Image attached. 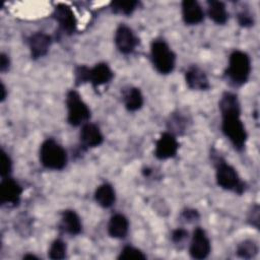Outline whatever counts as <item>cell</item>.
<instances>
[{
  "instance_id": "d4e9b609",
  "label": "cell",
  "mask_w": 260,
  "mask_h": 260,
  "mask_svg": "<svg viewBox=\"0 0 260 260\" xmlns=\"http://www.w3.org/2000/svg\"><path fill=\"white\" fill-rule=\"evenodd\" d=\"M146 256L137 248L132 246H125L120 255L118 256V259H145Z\"/></svg>"
},
{
  "instance_id": "30bf717a",
  "label": "cell",
  "mask_w": 260,
  "mask_h": 260,
  "mask_svg": "<svg viewBox=\"0 0 260 260\" xmlns=\"http://www.w3.org/2000/svg\"><path fill=\"white\" fill-rule=\"evenodd\" d=\"M179 143L174 134L165 132L160 135L155 143L154 155L158 159H168L177 154Z\"/></svg>"
},
{
  "instance_id": "603a6c76",
  "label": "cell",
  "mask_w": 260,
  "mask_h": 260,
  "mask_svg": "<svg viewBox=\"0 0 260 260\" xmlns=\"http://www.w3.org/2000/svg\"><path fill=\"white\" fill-rule=\"evenodd\" d=\"M139 5L138 1H115L111 3L112 10L115 13H121L125 15H130L136 7Z\"/></svg>"
},
{
  "instance_id": "7402d4cb",
  "label": "cell",
  "mask_w": 260,
  "mask_h": 260,
  "mask_svg": "<svg viewBox=\"0 0 260 260\" xmlns=\"http://www.w3.org/2000/svg\"><path fill=\"white\" fill-rule=\"evenodd\" d=\"M257 252H258V247L251 240H246L242 242L237 248L238 256L244 259L253 258L257 254Z\"/></svg>"
},
{
  "instance_id": "f1b7e54d",
  "label": "cell",
  "mask_w": 260,
  "mask_h": 260,
  "mask_svg": "<svg viewBox=\"0 0 260 260\" xmlns=\"http://www.w3.org/2000/svg\"><path fill=\"white\" fill-rule=\"evenodd\" d=\"M188 237V232L184 229H177L172 234V240L175 243H181Z\"/></svg>"
},
{
  "instance_id": "4dcf8cb0",
  "label": "cell",
  "mask_w": 260,
  "mask_h": 260,
  "mask_svg": "<svg viewBox=\"0 0 260 260\" xmlns=\"http://www.w3.org/2000/svg\"><path fill=\"white\" fill-rule=\"evenodd\" d=\"M1 99H0V101L1 102H3L4 100H5V98H6V88H5V86H4V84L1 82Z\"/></svg>"
},
{
  "instance_id": "7c38bea8",
  "label": "cell",
  "mask_w": 260,
  "mask_h": 260,
  "mask_svg": "<svg viewBox=\"0 0 260 260\" xmlns=\"http://www.w3.org/2000/svg\"><path fill=\"white\" fill-rule=\"evenodd\" d=\"M53 16L59 23L61 29L67 35H71L76 29V18L73 10L66 4H58L53 12Z\"/></svg>"
},
{
  "instance_id": "ac0fdd59",
  "label": "cell",
  "mask_w": 260,
  "mask_h": 260,
  "mask_svg": "<svg viewBox=\"0 0 260 260\" xmlns=\"http://www.w3.org/2000/svg\"><path fill=\"white\" fill-rule=\"evenodd\" d=\"M61 229L70 235H78L82 230L79 216L74 210H64L61 215Z\"/></svg>"
},
{
  "instance_id": "6da1fadb",
  "label": "cell",
  "mask_w": 260,
  "mask_h": 260,
  "mask_svg": "<svg viewBox=\"0 0 260 260\" xmlns=\"http://www.w3.org/2000/svg\"><path fill=\"white\" fill-rule=\"evenodd\" d=\"M222 122L221 129L223 134L229 138L234 147L242 150L247 141V132L240 118L241 109L237 95L225 93L219 101Z\"/></svg>"
},
{
  "instance_id": "9c48e42d",
  "label": "cell",
  "mask_w": 260,
  "mask_h": 260,
  "mask_svg": "<svg viewBox=\"0 0 260 260\" xmlns=\"http://www.w3.org/2000/svg\"><path fill=\"white\" fill-rule=\"evenodd\" d=\"M115 44L121 53L130 54L135 50L138 40L129 26L121 24L118 26L115 34Z\"/></svg>"
},
{
  "instance_id": "3957f363",
  "label": "cell",
  "mask_w": 260,
  "mask_h": 260,
  "mask_svg": "<svg viewBox=\"0 0 260 260\" xmlns=\"http://www.w3.org/2000/svg\"><path fill=\"white\" fill-rule=\"evenodd\" d=\"M40 160L42 165L51 170H62L67 162L65 149L54 139H46L40 148Z\"/></svg>"
},
{
  "instance_id": "484cf974",
  "label": "cell",
  "mask_w": 260,
  "mask_h": 260,
  "mask_svg": "<svg viewBox=\"0 0 260 260\" xmlns=\"http://www.w3.org/2000/svg\"><path fill=\"white\" fill-rule=\"evenodd\" d=\"M12 170V161L9 157V155L2 149L1 150V177L6 178L10 174Z\"/></svg>"
},
{
  "instance_id": "4316f807",
  "label": "cell",
  "mask_w": 260,
  "mask_h": 260,
  "mask_svg": "<svg viewBox=\"0 0 260 260\" xmlns=\"http://www.w3.org/2000/svg\"><path fill=\"white\" fill-rule=\"evenodd\" d=\"M238 22L241 26L247 27L253 25V18L252 16L247 12H241L238 14Z\"/></svg>"
},
{
  "instance_id": "4fadbf2b",
  "label": "cell",
  "mask_w": 260,
  "mask_h": 260,
  "mask_svg": "<svg viewBox=\"0 0 260 260\" xmlns=\"http://www.w3.org/2000/svg\"><path fill=\"white\" fill-rule=\"evenodd\" d=\"M52 39L45 32H35L28 38V47L32 59L45 56L51 46Z\"/></svg>"
},
{
  "instance_id": "5bb4252c",
  "label": "cell",
  "mask_w": 260,
  "mask_h": 260,
  "mask_svg": "<svg viewBox=\"0 0 260 260\" xmlns=\"http://www.w3.org/2000/svg\"><path fill=\"white\" fill-rule=\"evenodd\" d=\"M104 137L100 128L91 123H85L80 130V142L86 148H92L103 143Z\"/></svg>"
},
{
  "instance_id": "8992f818",
  "label": "cell",
  "mask_w": 260,
  "mask_h": 260,
  "mask_svg": "<svg viewBox=\"0 0 260 260\" xmlns=\"http://www.w3.org/2000/svg\"><path fill=\"white\" fill-rule=\"evenodd\" d=\"M66 105L68 110L67 120L70 125H83L90 118V111L77 91L70 90L67 93Z\"/></svg>"
},
{
  "instance_id": "9a60e30c",
  "label": "cell",
  "mask_w": 260,
  "mask_h": 260,
  "mask_svg": "<svg viewBox=\"0 0 260 260\" xmlns=\"http://www.w3.org/2000/svg\"><path fill=\"white\" fill-rule=\"evenodd\" d=\"M187 85L194 90H206L209 88V80L203 70L197 66H191L185 72Z\"/></svg>"
},
{
  "instance_id": "5b68a950",
  "label": "cell",
  "mask_w": 260,
  "mask_h": 260,
  "mask_svg": "<svg viewBox=\"0 0 260 260\" xmlns=\"http://www.w3.org/2000/svg\"><path fill=\"white\" fill-rule=\"evenodd\" d=\"M150 55L153 66L159 73L169 74L174 70L176 55L165 41H153L150 47Z\"/></svg>"
},
{
  "instance_id": "ffe728a7",
  "label": "cell",
  "mask_w": 260,
  "mask_h": 260,
  "mask_svg": "<svg viewBox=\"0 0 260 260\" xmlns=\"http://www.w3.org/2000/svg\"><path fill=\"white\" fill-rule=\"evenodd\" d=\"M207 13L210 19H212L217 24H224L229 18V13L226 11L224 3L221 1H208L207 2Z\"/></svg>"
},
{
  "instance_id": "e0dca14e",
  "label": "cell",
  "mask_w": 260,
  "mask_h": 260,
  "mask_svg": "<svg viewBox=\"0 0 260 260\" xmlns=\"http://www.w3.org/2000/svg\"><path fill=\"white\" fill-rule=\"evenodd\" d=\"M129 230V222L125 215L117 213L114 214L109 221L108 232L112 238L123 239L126 237Z\"/></svg>"
},
{
  "instance_id": "277c9868",
  "label": "cell",
  "mask_w": 260,
  "mask_h": 260,
  "mask_svg": "<svg viewBox=\"0 0 260 260\" xmlns=\"http://www.w3.org/2000/svg\"><path fill=\"white\" fill-rule=\"evenodd\" d=\"M251 72L250 57L242 51H234L230 55L229 66L226 68L228 77L237 85L244 84Z\"/></svg>"
},
{
  "instance_id": "f546056e",
  "label": "cell",
  "mask_w": 260,
  "mask_h": 260,
  "mask_svg": "<svg viewBox=\"0 0 260 260\" xmlns=\"http://www.w3.org/2000/svg\"><path fill=\"white\" fill-rule=\"evenodd\" d=\"M9 58L7 55H5L4 53L1 54L0 56V71L4 72L9 68Z\"/></svg>"
},
{
  "instance_id": "cb8c5ba5",
  "label": "cell",
  "mask_w": 260,
  "mask_h": 260,
  "mask_svg": "<svg viewBox=\"0 0 260 260\" xmlns=\"http://www.w3.org/2000/svg\"><path fill=\"white\" fill-rule=\"evenodd\" d=\"M66 254V245L62 240H55L50 249H49V257L54 260L63 259Z\"/></svg>"
},
{
  "instance_id": "1f68e13d",
  "label": "cell",
  "mask_w": 260,
  "mask_h": 260,
  "mask_svg": "<svg viewBox=\"0 0 260 260\" xmlns=\"http://www.w3.org/2000/svg\"><path fill=\"white\" fill-rule=\"evenodd\" d=\"M23 259H38V257H36V256L31 255V254H27V255H25L23 257Z\"/></svg>"
},
{
  "instance_id": "d6986e66",
  "label": "cell",
  "mask_w": 260,
  "mask_h": 260,
  "mask_svg": "<svg viewBox=\"0 0 260 260\" xmlns=\"http://www.w3.org/2000/svg\"><path fill=\"white\" fill-rule=\"evenodd\" d=\"M94 199L100 206L104 208L111 207L116 200L115 190L112 187V185L108 183L100 185L94 192Z\"/></svg>"
},
{
  "instance_id": "52a82bcc",
  "label": "cell",
  "mask_w": 260,
  "mask_h": 260,
  "mask_svg": "<svg viewBox=\"0 0 260 260\" xmlns=\"http://www.w3.org/2000/svg\"><path fill=\"white\" fill-rule=\"evenodd\" d=\"M215 177L217 184L225 190L234 191L238 194H242L245 190V184L239 177L237 171L223 160L218 161Z\"/></svg>"
},
{
  "instance_id": "ba28073f",
  "label": "cell",
  "mask_w": 260,
  "mask_h": 260,
  "mask_svg": "<svg viewBox=\"0 0 260 260\" xmlns=\"http://www.w3.org/2000/svg\"><path fill=\"white\" fill-rule=\"evenodd\" d=\"M22 193L21 186L13 179L2 178L0 184V202L2 205L16 206L20 201Z\"/></svg>"
},
{
  "instance_id": "7a4b0ae2",
  "label": "cell",
  "mask_w": 260,
  "mask_h": 260,
  "mask_svg": "<svg viewBox=\"0 0 260 260\" xmlns=\"http://www.w3.org/2000/svg\"><path fill=\"white\" fill-rule=\"evenodd\" d=\"M113 75V71L106 63H99L92 68L79 66L75 69V81L77 85L90 82L93 87H98L110 82Z\"/></svg>"
},
{
  "instance_id": "44dd1931",
  "label": "cell",
  "mask_w": 260,
  "mask_h": 260,
  "mask_svg": "<svg viewBox=\"0 0 260 260\" xmlns=\"http://www.w3.org/2000/svg\"><path fill=\"white\" fill-rule=\"evenodd\" d=\"M123 101L126 109L130 112H134L142 107L143 95L139 88L129 87L123 93Z\"/></svg>"
},
{
  "instance_id": "2e32d148",
  "label": "cell",
  "mask_w": 260,
  "mask_h": 260,
  "mask_svg": "<svg viewBox=\"0 0 260 260\" xmlns=\"http://www.w3.org/2000/svg\"><path fill=\"white\" fill-rule=\"evenodd\" d=\"M182 16L186 24L200 23L204 18V12L197 1L185 0L182 2Z\"/></svg>"
},
{
  "instance_id": "83f0119b",
  "label": "cell",
  "mask_w": 260,
  "mask_h": 260,
  "mask_svg": "<svg viewBox=\"0 0 260 260\" xmlns=\"http://www.w3.org/2000/svg\"><path fill=\"white\" fill-rule=\"evenodd\" d=\"M181 217L186 221V222H191L194 220H197L199 218V213L194 210V209H186L182 212Z\"/></svg>"
},
{
  "instance_id": "8fae6325",
  "label": "cell",
  "mask_w": 260,
  "mask_h": 260,
  "mask_svg": "<svg viewBox=\"0 0 260 260\" xmlns=\"http://www.w3.org/2000/svg\"><path fill=\"white\" fill-rule=\"evenodd\" d=\"M210 242L201 228H197L192 236L190 244V255L194 259H204L210 253Z\"/></svg>"
}]
</instances>
